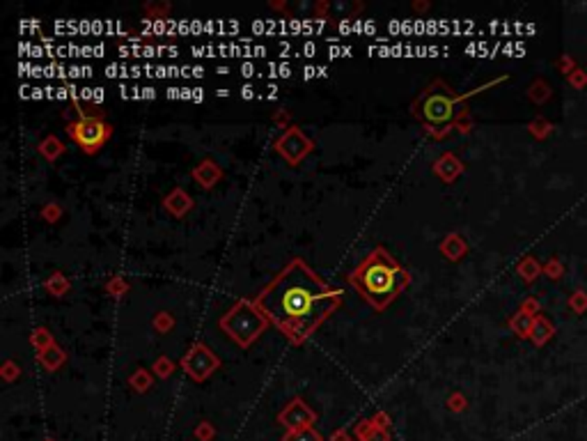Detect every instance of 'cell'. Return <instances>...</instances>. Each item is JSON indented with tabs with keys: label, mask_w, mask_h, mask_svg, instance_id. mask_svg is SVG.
Masks as SVG:
<instances>
[{
	"label": "cell",
	"mask_w": 587,
	"mask_h": 441,
	"mask_svg": "<svg viewBox=\"0 0 587 441\" xmlns=\"http://www.w3.org/2000/svg\"><path fill=\"white\" fill-rule=\"evenodd\" d=\"M69 136L76 140L85 152H94V149H99L106 143V138L110 136V129L96 117H83L80 122L69 126Z\"/></svg>",
	"instance_id": "2"
},
{
	"label": "cell",
	"mask_w": 587,
	"mask_h": 441,
	"mask_svg": "<svg viewBox=\"0 0 587 441\" xmlns=\"http://www.w3.org/2000/svg\"><path fill=\"white\" fill-rule=\"evenodd\" d=\"M400 281H402L400 269L381 258L372 260V263L365 265L363 272H360V285H363L367 292L379 294V297L393 294L397 285H400Z\"/></svg>",
	"instance_id": "1"
},
{
	"label": "cell",
	"mask_w": 587,
	"mask_h": 441,
	"mask_svg": "<svg viewBox=\"0 0 587 441\" xmlns=\"http://www.w3.org/2000/svg\"><path fill=\"white\" fill-rule=\"evenodd\" d=\"M280 306L284 310V315L291 319H300L305 317L307 313L312 310L314 306V294L303 285H289L282 290L280 294Z\"/></svg>",
	"instance_id": "3"
}]
</instances>
